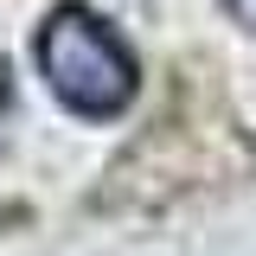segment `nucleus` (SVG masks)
<instances>
[{"label": "nucleus", "mask_w": 256, "mask_h": 256, "mask_svg": "<svg viewBox=\"0 0 256 256\" xmlns=\"http://www.w3.org/2000/svg\"><path fill=\"white\" fill-rule=\"evenodd\" d=\"M32 52H38V70H45L52 96L70 116H84V122H116L134 102V90H141L134 52L116 38L109 20H96L90 6H77V0L45 13Z\"/></svg>", "instance_id": "1"}, {"label": "nucleus", "mask_w": 256, "mask_h": 256, "mask_svg": "<svg viewBox=\"0 0 256 256\" xmlns=\"http://www.w3.org/2000/svg\"><path fill=\"white\" fill-rule=\"evenodd\" d=\"M230 13H244V20H256V0H230Z\"/></svg>", "instance_id": "2"}]
</instances>
